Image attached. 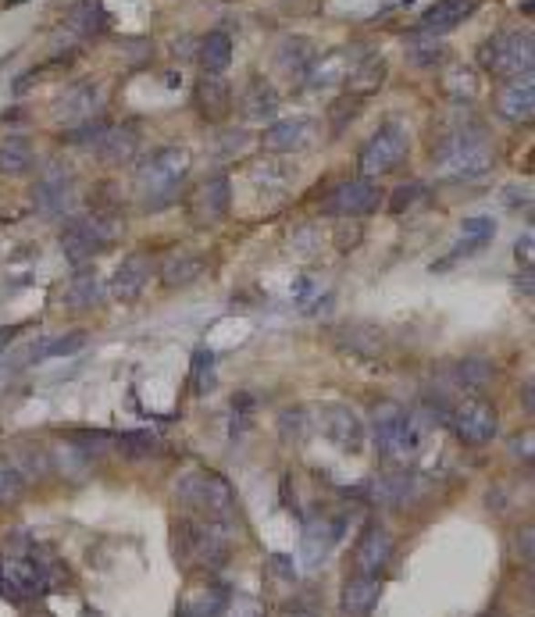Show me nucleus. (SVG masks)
<instances>
[{
	"mask_svg": "<svg viewBox=\"0 0 535 617\" xmlns=\"http://www.w3.org/2000/svg\"><path fill=\"white\" fill-rule=\"evenodd\" d=\"M229 589L214 578H204V581H193L186 585V592L179 596V611L175 617H221L225 607H229Z\"/></svg>",
	"mask_w": 535,
	"mask_h": 617,
	"instance_id": "2eb2a0df",
	"label": "nucleus"
},
{
	"mask_svg": "<svg viewBox=\"0 0 535 617\" xmlns=\"http://www.w3.org/2000/svg\"><path fill=\"white\" fill-rule=\"evenodd\" d=\"M33 165H36V154H33V143H29V139L7 136V139L0 143V175L22 179V175L33 171Z\"/></svg>",
	"mask_w": 535,
	"mask_h": 617,
	"instance_id": "7c9ffc66",
	"label": "nucleus"
},
{
	"mask_svg": "<svg viewBox=\"0 0 535 617\" xmlns=\"http://www.w3.org/2000/svg\"><path fill=\"white\" fill-rule=\"evenodd\" d=\"M421 197H425V186H421V182H404V186H396V193H393V201H389V211H393V214H404V211L417 204Z\"/></svg>",
	"mask_w": 535,
	"mask_h": 617,
	"instance_id": "49530a36",
	"label": "nucleus"
},
{
	"mask_svg": "<svg viewBox=\"0 0 535 617\" xmlns=\"http://www.w3.org/2000/svg\"><path fill=\"white\" fill-rule=\"evenodd\" d=\"M496 236V221L493 218H464L460 225V243L453 247V257H471L478 250H486Z\"/></svg>",
	"mask_w": 535,
	"mask_h": 617,
	"instance_id": "473e14b6",
	"label": "nucleus"
},
{
	"mask_svg": "<svg viewBox=\"0 0 535 617\" xmlns=\"http://www.w3.org/2000/svg\"><path fill=\"white\" fill-rule=\"evenodd\" d=\"M411 154V132L407 125L400 122H386L361 150L357 168H361V179H375V175H386L393 168H400Z\"/></svg>",
	"mask_w": 535,
	"mask_h": 617,
	"instance_id": "6e6552de",
	"label": "nucleus"
},
{
	"mask_svg": "<svg viewBox=\"0 0 535 617\" xmlns=\"http://www.w3.org/2000/svg\"><path fill=\"white\" fill-rule=\"evenodd\" d=\"M425 36V33H421ZM407 57H411L417 68H436L443 57H447V46L436 40V36H428V40H414L411 50H407Z\"/></svg>",
	"mask_w": 535,
	"mask_h": 617,
	"instance_id": "ea45409f",
	"label": "nucleus"
},
{
	"mask_svg": "<svg viewBox=\"0 0 535 617\" xmlns=\"http://www.w3.org/2000/svg\"><path fill=\"white\" fill-rule=\"evenodd\" d=\"M339 346L343 350H350L354 357H368V361H375V357H382V350H386V332L375 329V325H343L339 329Z\"/></svg>",
	"mask_w": 535,
	"mask_h": 617,
	"instance_id": "c756f323",
	"label": "nucleus"
},
{
	"mask_svg": "<svg viewBox=\"0 0 535 617\" xmlns=\"http://www.w3.org/2000/svg\"><path fill=\"white\" fill-rule=\"evenodd\" d=\"M115 443L125 450V457H150V453L161 447L154 432H125V436H118Z\"/></svg>",
	"mask_w": 535,
	"mask_h": 617,
	"instance_id": "79ce46f5",
	"label": "nucleus"
},
{
	"mask_svg": "<svg viewBox=\"0 0 535 617\" xmlns=\"http://www.w3.org/2000/svg\"><path fill=\"white\" fill-rule=\"evenodd\" d=\"M33 201H36V207H40L43 214H61L65 207L76 201V171L65 165V161H46V165L40 168Z\"/></svg>",
	"mask_w": 535,
	"mask_h": 617,
	"instance_id": "f8f14e48",
	"label": "nucleus"
},
{
	"mask_svg": "<svg viewBox=\"0 0 535 617\" xmlns=\"http://www.w3.org/2000/svg\"><path fill=\"white\" fill-rule=\"evenodd\" d=\"M225 614L229 617H264V607H261L253 596H229Z\"/></svg>",
	"mask_w": 535,
	"mask_h": 617,
	"instance_id": "de8ad7c7",
	"label": "nucleus"
},
{
	"mask_svg": "<svg viewBox=\"0 0 535 617\" xmlns=\"http://www.w3.org/2000/svg\"><path fill=\"white\" fill-rule=\"evenodd\" d=\"M190 175V150L186 147H161L136 171V193L147 211H161L179 197L182 179Z\"/></svg>",
	"mask_w": 535,
	"mask_h": 617,
	"instance_id": "7ed1b4c3",
	"label": "nucleus"
},
{
	"mask_svg": "<svg viewBox=\"0 0 535 617\" xmlns=\"http://www.w3.org/2000/svg\"><path fill=\"white\" fill-rule=\"evenodd\" d=\"M475 7H478V0H436V4L421 15L417 33H425V36H443V33H450L457 26H464V22L475 15Z\"/></svg>",
	"mask_w": 535,
	"mask_h": 617,
	"instance_id": "6ab92c4d",
	"label": "nucleus"
},
{
	"mask_svg": "<svg viewBox=\"0 0 535 617\" xmlns=\"http://www.w3.org/2000/svg\"><path fill=\"white\" fill-rule=\"evenodd\" d=\"M393 560V535L386 525H378V521H371L368 529L361 532L357 539V550H354V564H357V571L368 578H378L382 575V568Z\"/></svg>",
	"mask_w": 535,
	"mask_h": 617,
	"instance_id": "dca6fc26",
	"label": "nucleus"
},
{
	"mask_svg": "<svg viewBox=\"0 0 535 617\" xmlns=\"http://www.w3.org/2000/svg\"><path fill=\"white\" fill-rule=\"evenodd\" d=\"M175 499L190 514H197V521L218 525V529H229L240 514L232 486L218 471H207V468H190L186 475H179L175 478Z\"/></svg>",
	"mask_w": 535,
	"mask_h": 617,
	"instance_id": "f03ea898",
	"label": "nucleus"
},
{
	"mask_svg": "<svg viewBox=\"0 0 535 617\" xmlns=\"http://www.w3.org/2000/svg\"><path fill=\"white\" fill-rule=\"evenodd\" d=\"M354 68H357V61L350 57V50H329V54L314 57V65H311V72H307L304 83L314 86V89H325V86L346 83Z\"/></svg>",
	"mask_w": 535,
	"mask_h": 617,
	"instance_id": "bb28decb",
	"label": "nucleus"
},
{
	"mask_svg": "<svg viewBox=\"0 0 535 617\" xmlns=\"http://www.w3.org/2000/svg\"><path fill=\"white\" fill-rule=\"evenodd\" d=\"M378 600H382V581L368 575H357L343 585L339 607H343L346 617H371V611L378 607Z\"/></svg>",
	"mask_w": 535,
	"mask_h": 617,
	"instance_id": "a878e982",
	"label": "nucleus"
},
{
	"mask_svg": "<svg viewBox=\"0 0 535 617\" xmlns=\"http://www.w3.org/2000/svg\"><path fill=\"white\" fill-rule=\"evenodd\" d=\"M382 79H386V61L382 57H361L357 61V68L350 72V89H354V97H368V93H375L378 86H382Z\"/></svg>",
	"mask_w": 535,
	"mask_h": 617,
	"instance_id": "4c0bfd02",
	"label": "nucleus"
},
{
	"mask_svg": "<svg viewBox=\"0 0 535 617\" xmlns=\"http://www.w3.org/2000/svg\"><path fill=\"white\" fill-rule=\"evenodd\" d=\"M272 568H275V575L279 578H293L296 575V568H293V557H286V553H272V560H268Z\"/></svg>",
	"mask_w": 535,
	"mask_h": 617,
	"instance_id": "3c124183",
	"label": "nucleus"
},
{
	"mask_svg": "<svg viewBox=\"0 0 535 617\" xmlns=\"http://www.w3.org/2000/svg\"><path fill=\"white\" fill-rule=\"evenodd\" d=\"M0 592L15 603H22L26 596H40L46 592V568L36 564L29 553L26 557H7L0 560Z\"/></svg>",
	"mask_w": 535,
	"mask_h": 617,
	"instance_id": "9b49d317",
	"label": "nucleus"
},
{
	"mask_svg": "<svg viewBox=\"0 0 535 617\" xmlns=\"http://www.w3.org/2000/svg\"><path fill=\"white\" fill-rule=\"evenodd\" d=\"M211 365H214V357L201 350V354H197V371H193V375H197V382H193V386H197V393H204L207 386H211Z\"/></svg>",
	"mask_w": 535,
	"mask_h": 617,
	"instance_id": "09e8293b",
	"label": "nucleus"
},
{
	"mask_svg": "<svg viewBox=\"0 0 535 617\" xmlns=\"http://www.w3.org/2000/svg\"><path fill=\"white\" fill-rule=\"evenodd\" d=\"M279 111V93L264 76H253L240 93V115L247 122H272Z\"/></svg>",
	"mask_w": 535,
	"mask_h": 617,
	"instance_id": "4be33fe9",
	"label": "nucleus"
},
{
	"mask_svg": "<svg viewBox=\"0 0 535 617\" xmlns=\"http://www.w3.org/2000/svg\"><path fill=\"white\" fill-rule=\"evenodd\" d=\"M201 275H204V257L193 250H175L161 261V283L171 289L193 286Z\"/></svg>",
	"mask_w": 535,
	"mask_h": 617,
	"instance_id": "cd10ccee",
	"label": "nucleus"
},
{
	"mask_svg": "<svg viewBox=\"0 0 535 617\" xmlns=\"http://www.w3.org/2000/svg\"><path fill=\"white\" fill-rule=\"evenodd\" d=\"M314 118H283V122L268 125L261 143L264 150L272 154H296V150H307L314 143Z\"/></svg>",
	"mask_w": 535,
	"mask_h": 617,
	"instance_id": "f3484780",
	"label": "nucleus"
},
{
	"mask_svg": "<svg viewBox=\"0 0 535 617\" xmlns=\"http://www.w3.org/2000/svg\"><path fill=\"white\" fill-rule=\"evenodd\" d=\"M18 332H22V325H11V329H0V350H4V346L11 343V335H18Z\"/></svg>",
	"mask_w": 535,
	"mask_h": 617,
	"instance_id": "864d4df0",
	"label": "nucleus"
},
{
	"mask_svg": "<svg viewBox=\"0 0 535 617\" xmlns=\"http://www.w3.org/2000/svg\"><path fill=\"white\" fill-rule=\"evenodd\" d=\"M371 432H375V443L382 457L389 464H411L417 447H421V428L414 425V417L400 404L386 400V404H375L371 411Z\"/></svg>",
	"mask_w": 535,
	"mask_h": 617,
	"instance_id": "39448f33",
	"label": "nucleus"
},
{
	"mask_svg": "<svg viewBox=\"0 0 535 617\" xmlns=\"http://www.w3.org/2000/svg\"><path fill=\"white\" fill-rule=\"evenodd\" d=\"M486 617H503V614H499V611H496V614H486Z\"/></svg>",
	"mask_w": 535,
	"mask_h": 617,
	"instance_id": "6e6d98bb",
	"label": "nucleus"
},
{
	"mask_svg": "<svg viewBox=\"0 0 535 617\" xmlns=\"http://www.w3.org/2000/svg\"><path fill=\"white\" fill-rule=\"evenodd\" d=\"M7 464L22 475V482H40V478L50 475V457H46V450H43L40 443H33V439H18V443L11 447Z\"/></svg>",
	"mask_w": 535,
	"mask_h": 617,
	"instance_id": "c85d7f7f",
	"label": "nucleus"
},
{
	"mask_svg": "<svg viewBox=\"0 0 535 617\" xmlns=\"http://www.w3.org/2000/svg\"><path fill=\"white\" fill-rule=\"evenodd\" d=\"M100 100H104V93H100V86L97 83H79L72 86L61 100H57V122H65L68 129H76V125L89 122V118H97L100 115Z\"/></svg>",
	"mask_w": 535,
	"mask_h": 617,
	"instance_id": "a211bd4d",
	"label": "nucleus"
},
{
	"mask_svg": "<svg viewBox=\"0 0 535 617\" xmlns=\"http://www.w3.org/2000/svg\"><path fill=\"white\" fill-rule=\"evenodd\" d=\"M450 378L457 389H486V382L493 378V365L482 357H464L450 368Z\"/></svg>",
	"mask_w": 535,
	"mask_h": 617,
	"instance_id": "e433bc0d",
	"label": "nucleus"
},
{
	"mask_svg": "<svg viewBox=\"0 0 535 617\" xmlns=\"http://www.w3.org/2000/svg\"><path fill=\"white\" fill-rule=\"evenodd\" d=\"M496 111L507 118V122H532L535 111V86L532 76H521V79H507L496 93Z\"/></svg>",
	"mask_w": 535,
	"mask_h": 617,
	"instance_id": "aec40b11",
	"label": "nucleus"
},
{
	"mask_svg": "<svg viewBox=\"0 0 535 617\" xmlns=\"http://www.w3.org/2000/svg\"><path fill=\"white\" fill-rule=\"evenodd\" d=\"M518 557H521L525 564H532V525H525V529L518 532Z\"/></svg>",
	"mask_w": 535,
	"mask_h": 617,
	"instance_id": "8fccbe9b",
	"label": "nucleus"
},
{
	"mask_svg": "<svg viewBox=\"0 0 535 617\" xmlns=\"http://www.w3.org/2000/svg\"><path fill=\"white\" fill-rule=\"evenodd\" d=\"M357 111H361V97H343V100H335L332 104V136H339L346 122H354L357 118Z\"/></svg>",
	"mask_w": 535,
	"mask_h": 617,
	"instance_id": "c03bdc74",
	"label": "nucleus"
},
{
	"mask_svg": "<svg viewBox=\"0 0 535 617\" xmlns=\"http://www.w3.org/2000/svg\"><path fill=\"white\" fill-rule=\"evenodd\" d=\"M478 61L482 68L496 76V79H521V76H532L535 65V43L529 29H507V33H496L482 43L478 50Z\"/></svg>",
	"mask_w": 535,
	"mask_h": 617,
	"instance_id": "423d86ee",
	"label": "nucleus"
},
{
	"mask_svg": "<svg viewBox=\"0 0 535 617\" xmlns=\"http://www.w3.org/2000/svg\"><path fill=\"white\" fill-rule=\"evenodd\" d=\"M83 346H86V332L76 329V332H65V335H54V339H46L40 346H33L29 357H36V361H46V357H68V354H79Z\"/></svg>",
	"mask_w": 535,
	"mask_h": 617,
	"instance_id": "58836bf2",
	"label": "nucleus"
},
{
	"mask_svg": "<svg viewBox=\"0 0 535 617\" xmlns=\"http://www.w3.org/2000/svg\"><path fill=\"white\" fill-rule=\"evenodd\" d=\"M335 539H339V521H332L329 514L311 518V521L304 525V542H300V546H304V564H307V568H318L332 553Z\"/></svg>",
	"mask_w": 535,
	"mask_h": 617,
	"instance_id": "5701e85b",
	"label": "nucleus"
},
{
	"mask_svg": "<svg viewBox=\"0 0 535 617\" xmlns=\"http://www.w3.org/2000/svg\"><path fill=\"white\" fill-rule=\"evenodd\" d=\"M26 493V482H22V475L7 464V460H0V507H11V503H18Z\"/></svg>",
	"mask_w": 535,
	"mask_h": 617,
	"instance_id": "a19ab883",
	"label": "nucleus"
},
{
	"mask_svg": "<svg viewBox=\"0 0 535 617\" xmlns=\"http://www.w3.org/2000/svg\"><path fill=\"white\" fill-rule=\"evenodd\" d=\"M314 57H318V46L307 40V36H286V40L279 43V50H275L279 72H283L286 79H296V83L307 79Z\"/></svg>",
	"mask_w": 535,
	"mask_h": 617,
	"instance_id": "b1692460",
	"label": "nucleus"
},
{
	"mask_svg": "<svg viewBox=\"0 0 535 617\" xmlns=\"http://www.w3.org/2000/svg\"><path fill=\"white\" fill-rule=\"evenodd\" d=\"M147 283H150V261L143 253H129L118 264L115 279H111V293H115V300L132 303V300H139V293L147 289Z\"/></svg>",
	"mask_w": 535,
	"mask_h": 617,
	"instance_id": "393cba45",
	"label": "nucleus"
},
{
	"mask_svg": "<svg viewBox=\"0 0 535 617\" xmlns=\"http://www.w3.org/2000/svg\"><path fill=\"white\" fill-rule=\"evenodd\" d=\"M411 489V482L404 478V475H393V478H378L375 486H371V499H378V503H400L404 496Z\"/></svg>",
	"mask_w": 535,
	"mask_h": 617,
	"instance_id": "37998d69",
	"label": "nucleus"
},
{
	"mask_svg": "<svg viewBox=\"0 0 535 617\" xmlns=\"http://www.w3.org/2000/svg\"><path fill=\"white\" fill-rule=\"evenodd\" d=\"M283 617H318L314 611H304V607H296V611H286Z\"/></svg>",
	"mask_w": 535,
	"mask_h": 617,
	"instance_id": "5fc2aeb1",
	"label": "nucleus"
},
{
	"mask_svg": "<svg viewBox=\"0 0 535 617\" xmlns=\"http://www.w3.org/2000/svg\"><path fill=\"white\" fill-rule=\"evenodd\" d=\"M193 104L204 122H225L232 111V86L221 76H201V83L193 89Z\"/></svg>",
	"mask_w": 535,
	"mask_h": 617,
	"instance_id": "412c9836",
	"label": "nucleus"
},
{
	"mask_svg": "<svg viewBox=\"0 0 535 617\" xmlns=\"http://www.w3.org/2000/svg\"><path fill=\"white\" fill-rule=\"evenodd\" d=\"M118 236H122V221H118L115 214H89V218L68 221L57 240H61L65 257H68L76 268H86L100 250L111 247Z\"/></svg>",
	"mask_w": 535,
	"mask_h": 617,
	"instance_id": "0eeeda50",
	"label": "nucleus"
},
{
	"mask_svg": "<svg viewBox=\"0 0 535 617\" xmlns=\"http://www.w3.org/2000/svg\"><path fill=\"white\" fill-rule=\"evenodd\" d=\"M68 26H72L79 36H97V33H104V26H108V11H104L100 0H79V4L68 11Z\"/></svg>",
	"mask_w": 535,
	"mask_h": 617,
	"instance_id": "c9c22d12",
	"label": "nucleus"
},
{
	"mask_svg": "<svg viewBox=\"0 0 535 617\" xmlns=\"http://www.w3.org/2000/svg\"><path fill=\"white\" fill-rule=\"evenodd\" d=\"M447 421H450L453 436L464 447H486V443H493L496 432H499L496 407L489 400H482V396H464L460 404H453Z\"/></svg>",
	"mask_w": 535,
	"mask_h": 617,
	"instance_id": "1a4fd4ad",
	"label": "nucleus"
},
{
	"mask_svg": "<svg viewBox=\"0 0 535 617\" xmlns=\"http://www.w3.org/2000/svg\"><path fill=\"white\" fill-rule=\"evenodd\" d=\"M136 147H139V139H136L132 129H108V132L100 136V143H97V154H100V161H108V165H125V161H132Z\"/></svg>",
	"mask_w": 535,
	"mask_h": 617,
	"instance_id": "72a5a7b5",
	"label": "nucleus"
},
{
	"mask_svg": "<svg viewBox=\"0 0 535 617\" xmlns=\"http://www.w3.org/2000/svg\"><path fill=\"white\" fill-rule=\"evenodd\" d=\"M175 557H179L186 568H197V571H218V568H225V560H229L225 529L197 521V518L179 521V525H175Z\"/></svg>",
	"mask_w": 535,
	"mask_h": 617,
	"instance_id": "20e7f679",
	"label": "nucleus"
},
{
	"mask_svg": "<svg viewBox=\"0 0 535 617\" xmlns=\"http://www.w3.org/2000/svg\"><path fill=\"white\" fill-rule=\"evenodd\" d=\"M432 161L443 168L447 179H460V182L482 179L493 168V147L486 125L471 118L468 111H457L432 136Z\"/></svg>",
	"mask_w": 535,
	"mask_h": 617,
	"instance_id": "f257e3e1",
	"label": "nucleus"
},
{
	"mask_svg": "<svg viewBox=\"0 0 535 617\" xmlns=\"http://www.w3.org/2000/svg\"><path fill=\"white\" fill-rule=\"evenodd\" d=\"M318 425H322V432H325L343 453L365 450V425H361V417L350 411L346 404H325V407L318 411Z\"/></svg>",
	"mask_w": 535,
	"mask_h": 617,
	"instance_id": "4468645a",
	"label": "nucleus"
},
{
	"mask_svg": "<svg viewBox=\"0 0 535 617\" xmlns=\"http://www.w3.org/2000/svg\"><path fill=\"white\" fill-rule=\"evenodd\" d=\"M229 65H232V36L221 33V29L207 33L201 40V68H204V76H221Z\"/></svg>",
	"mask_w": 535,
	"mask_h": 617,
	"instance_id": "2f4dec72",
	"label": "nucleus"
},
{
	"mask_svg": "<svg viewBox=\"0 0 535 617\" xmlns=\"http://www.w3.org/2000/svg\"><path fill=\"white\" fill-rule=\"evenodd\" d=\"M229 207H232V182H229V175L225 171H214V175H207L197 182V190L190 193V221L197 225V229H214L225 214H229Z\"/></svg>",
	"mask_w": 535,
	"mask_h": 617,
	"instance_id": "9d476101",
	"label": "nucleus"
},
{
	"mask_svg": "<svg viewBox=\"0 0 535 617\" xmlns=\"http://www.w3.org/2000/svg\"><path fill=\"white\" fill-rule=\"evenodd\" d=\"M97 300H100V279H97V272H93L89 264H86V268H76V279L65 289V303L76 307V311H86V307H93Z\"/></svg>",
	"mask_w": 535,
	"mask_h": 617,
	"instance_id": "f704fd0d",
	"label": "nucleus"
},
{
	"mask_svg": "<svg viewBox=\"0 0 535 617\" xmlns=\"http://www.w3.org/2000/svg\"><path fill=\"white\" fill-rule=\"evenodd\" d=\"M518 261L532 264V232H525V236L518 240Z\"/></svg>",
	"mask_w": 535,
	"mask_h": 617,
	"instance_id": "603ef678",
	"label": "nucleus"
},
{
	"mask_svg": "<svg viewBox=\"0 0 535 617\" xmlns=\"http://www.w3.org/2000/svg\"><path fill=\"white\" fill-rule=\"evenodd\" d=\"M378 186L371 179H350V182H339L329 193V201L322 204L325 214L332 218H365L378 207Z\"/></svg>",
	"mask_w": 535,
	"mask_h": 617,
	"instance_id": "ddd939ff",
	"label": "nucleus"
},
{
	"mask_svg": "<svg viewBox=\"0 0 535 617\" xmlns=\"http://www.w3.org/2000/svg\"><path fill=\"white\" fill-rule=\"evenodd\" d=\"M475 76L468 72V68H453L450 76H447V93L450 97H457V100H471L475 97Z\"/></svg>",
	"mask_w": 535,
	"mask_h": 617,
	"instance_id": "a18cd8bd",
	"label": "nucleus"
}]
</instances>
